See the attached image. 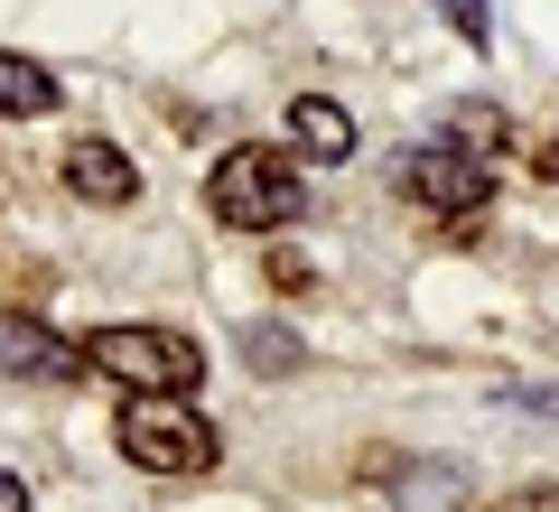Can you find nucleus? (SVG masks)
<instances>
[{
    "label": "nucleus",
    "instance_id": "1",
    "mask_svg": "<svg viewBox=\"0 0 559 512\" xmlns=\"http://www.w3.org/2000/svg\"><path fill=\"white\" fill-rule=\"evenodd\" d=\"M205 197H215V215L242 224V234H280V224H299V215H308L299 158H289V150H261V140H242V150L215 158Z\"/></svg>",
    "mask_w": 559,
    "mask_h": 512
},
{
    "label": "nucleus",
    "instance_id": "2",
    "mask_svg": "<svg viewBox=\"0 0 559 512\" xmlns=\"http://www.w3.org/2000/svg\"><path fill=\"white\" fill-rule=\"evenodd\" d=\"M84 364H94L103 382H121L131 401H187L197 373H205L197 335H178V326H103L94 345H84Z\"/></svg>",
    "mask_w": 559,
    "mask_h": 512
},
{
    "label": "nucleus",
    "instance_id": "3",
    "mask_svg": "<svg viewBox=\"0 0 559 512\" xmlns=\"http://www.w3.org/2000/svg\"><path fill=\"white\" fill-rule=\"evenodd\" d=\"M121 456L140 475H205L215 466V429L187 401H131L121 410Z\"/></svg>",
    "mask_w": 559,
    "mask_h": 512
},
{
    "label": "nucleus",
    "instance_id": "4",
    "mask_svg": "<svg viewBox=\"0 0 559 512\" xmlns=\"http://www.w3.org/2000/svg\"><path fill=\"white\" fill-rule=\"evenodd\" d=\"M401 197H411L419 215H439V224H466V215H485L495 178H485V158H466V150H419V158H401Z\"/></svg>",
    "mask_w": 559,
    "mask_h": 512
},
{
    "label": "nucleus",
    "instance_id": "5",
    "mask_svg": "<svg viewBox=\"0 0 559 512\" xmlns=\"http://www.w3.org/2000/svg\"><path fill=\"white\" fill-rule=\"evenodd\" d=\"M0 373H20V382H47V392H66V382L84 373L75 345H57V335L38 326V317H0Z\"/></svg>",
    "mask_w": 559,
    "mask_h": 512
},
{
    "label": "nucleus",
    "instance_id": "6",
    "mask_svg": "<svg viewBox=\"0 0 559 512\" xmlns=\"http://www.w3.org/2000/svg\"><path fill=\"white\" fill-rule=\"evenodd\" d=\"M66 187H75L84 205H131L140 197V168L112 150V140H75V150H66Z\"/></svg>",
    "mask_w": 559,
    "mask_h": 512
},
{
    "label": "nucleus",
    "instance_id": "7",
    "mask_svg": "<svg viewBox=\"0 0 559 512\" xmlns=\"http://www.w3.org/2000/svg\"><path fill=\"white\" fill-rule=\"evenodd\" d=\"M289 140H299V158H318V168L355 158V121H345L326 94H299V103H289Z\"/></svg>",
    "mask_w": 559,
    "mask_h": 512
},
{
    "label": "nucleus",
    "instance_id": "8",
    "mask_svg": "<svg viewBox=\"0 0 559 512\" xmlns=\"http://www.w3.org/2000/svg\"><path fill=\"white\" fill-rule=\"evenodd\" d=\"M0 112H10V121L57 112V75H47L38 57H10V47H0Z\"/></svg>",
    "mask_w": 559,
    "mask_h": 512
},
{
    "label": "nucleus",
    "instance_id": "9",
    "mask_svg": "<svg viewBox=\"0 0 559 512\" xmlns=\"http://www.w3.org/2000/svg\"><path fill=\"white\" fill-rule=\"evenodd\" d=\"M252 364H261V373H289V364H299V335L261 326V335H252Z\"/></svg>",
    "mask_w": 559,
    "mask_h": 512
},
{
    "label": "nucleus",
    "instance_id": "10",
    "mask_svg": "<svg viewBox=\"0 0 559 512\" xmlns=\"http://www.w3.org/2000/svg\"><path fill=\"white\" fill-rule=\"evenodd\" d=\"M439 10L457 20V38H466V47H485V38H495V28H485V0H439Z\"/></svg>",
    "mask_w": 559,
    "mask_h": 512
},
{
    "label": "nucleus",
    "instance_id": "11",
    "mask_svg": "<svg viewBox=\"0 0 559 512\" xmlns=\"http://www.w3.org/2000/svg\"><path fill=\"white\" fill-rule=\"evenodd\" d=\"M308 279H318L308 252H271V289H308Z\"/></svg>",
    "mask_w": 559,
    "mask_h": 512
},
{
    "label": "nucleus",
    "instance_id": "12",
    "mask_svg": "<svg viewBox=\"0 0 559 512\" xmlns=\"http://www.w3.org/2000/svg\"><path fill=\"white\" fill-rule=\"evenodd\" d=\"M495 512H559V485H522V493H503Z\"/></svg>",
    "mask_w": 559,
    "mask_h": 512
},
{
    "label": "nucleus",
    "instance_id": "13",
    "mask_svg": "<svg viewBox=\"0 0 559 512\" xmlns=\"http://www.w3.org/2000/svg\"><path fill=\"white\" fill-rule=\"evenodd\" d=\"M0 512H28V485H20V475H0Z\"/></svg>",
    "mask_w": 559,
    "mask_h": 512
},
{
    "label": "nucleus",
    "instance_id": "14",
    "mask_svg": "<svg viewBox=\"0 0 559 512\" xmlns=\"http://www.w3.org/2000/svg\"><path fill=\"white\" fill-rule=\"evenodd\" d=\"M540 178H559V140H550V150H540Z\"/></svg>",
    "mask_w": 559,
    "mask_h": 512
}]
</instances>
